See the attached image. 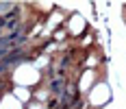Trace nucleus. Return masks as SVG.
Returning a JSON list of instances; mask_svg holds the SVG:
<instances>
[{
	"label": "nucleus",
	"instance_id": "f257e3e1",
	"mask_svg": "<svg viewBox=\"0 0 126 109\" xmlns=\"http://www.w3.org/2000/svg\"><path fill=\"white\" fill-rule=\"evenodd\" d=\"M17 28H15V15H2L0 18V39H2V35L4 37H9V35H13Z\"/></svg>",
	"mask_w": 126,
	"mask_h": 109
}]
</instances>
